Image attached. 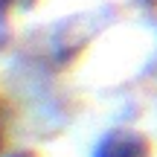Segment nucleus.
Here are the masks:
<instances>
[{"label":"nucleus","instance_id":"1","mask_svg":"<svg viewBox=\"0 0 157 157\" xmlns=\"http://www.w3.org/2000/svg\"><path fill=\"white\" fill-rule=\"evenodd\" d=\"M93 157H148V143L137 131H111L99 140Z\"/></svg>","mask_w":157,"mask_h":157},{"label":"nucleus","instance_id":"2","mask_svg":"<svg viewBox=\"0 0 157 157\" xmlns=\"http://www.w3.org/2000/svg\"><path fill=\"white\" fill-rule=\"evenodd\" d=\"M6 157H35V154H26V151H15V154H6Z\"/></svg>","mask_w":157,"mask_h":157},{"label":"nucleus","instance_id":"3","mask_svg":"<svg viewBox=\"0 0 157 157\" xmlns=\"http://www.w3.org/2000/svg\"><path fill=\"white\" fill-rule=\"evenodd\" d=\"M0 143H3V137H0Z\"/></svg>","mask_w":157,"mask_h":157}]
</instances>
